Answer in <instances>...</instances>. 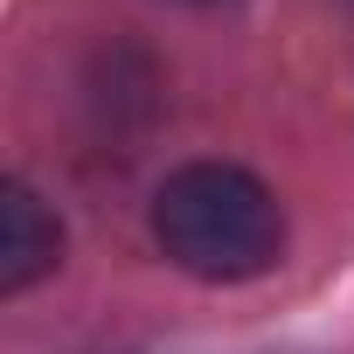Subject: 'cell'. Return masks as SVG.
I'll return each instance as SVG.
<instances>
[{
    "instance_id": "cell-1",
    "label": "cell",
    "mask_w": 354,
    "mask_h": 354,
    "mask_svg": "<svg viewBox=\"0 0 354 354\" xmlns=\"http://www.w3.org/2000/svg\"><path fill=\"white\" fill-rule=\"evenodd\" d=\"M153 236L188 278L243 285L278 264L285 216L257 174H243L230 160H195L181 174H167V188L153 195Z\"/></svg>"
},
{
    "instance_id": "cell-2",
    "label": "cell",
    "mask_w": 354,
    "mask_h": 354,
    "mask_svg": "<svg viewBox=\"0 0 354 354\" xmlns=\"http://www.w3.org/2000/svg\"><path fill=\"white\" fill-rule=\"evenodd\" d=\"M63 257V230L56 216L35 202V188L8 181L0 188V292H28L35 278H49Z\"/></svg>"
}]
</instances>
